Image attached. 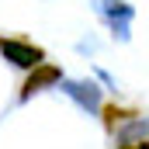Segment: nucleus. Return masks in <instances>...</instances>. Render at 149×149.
Instances as JSON below:
<instances>
[{
  "label": "nucleus",
  "instance_id": "nucleus-1",
  "mask_svg": "<svg viewBox=\"0 0 149 149\" xmlns=\"http://www.w3.org/2000/svg\"><path fill=\"white\" fill-rule=\"evenodd\" d=\"M63 90H66L87 114L101 111V87H94L90 80H63Z\"/></svg>",
  "mask_w": 149,
  "mask_h": 149
},
{
  "label": "nucleus",
  "instance_id": "nucleus-2",
  "mask_svg": "<svg viewBox=\"0 0 149 149\" xmlns=\"http://www.w3.org/2000/svg\"><path fill=\"white\" fill-rule=\"evenodd\" d=\"M97 10L111 21L114 35L125 42V38H128V21H132V7H128L125 0H97Z\"/></svg>",
  "mask_w": 149,
  "mask_h": 149
},
{
  "label": "nucleus",
  "instance_id": "nucleus-3",
  "mask_svg": "<svg viewBox=\"0 0 149 149\" xmlns=\"http://www.w3.org/2000/svg\"><path fill=\"white\" fill-rule=\"evenodd\" d=\"M0 49H3V56H7L10 63H17V66H38V63H42V49H35V45H24V42H3Z\"/></svg>",
  "mask_w": 149,
  "mask_h": 149
},
{
  "label": "nucleus",
  "instance_id": "nucleus-4",
  "mask_svg": "<svg viewBox=\"0 0 149 149\" xmlns=\"http://www.w3.org/2000/svg\"><path fill=\"white\" fill-rule=\"evenodd\" d=\"M59 80H63V73L56 66H38L35 73H31V80H28V87H24V97H31L35 90H45L49 83H59Z\"/></svg>",
  "mask_w": 149,
  "mask_h": 149
},
{
  "label": "nucleus",
  "instance_id": "nucleus-5",
  "mask_svg": "<svg viewBox=\"0 0 149 149\" xmlns=\"http://www.w3.org/2000/svg\"><path fill=\"white\" fill-rule=\"evenodd\" d=\"M146 132H149V121H132V125L121 132V139H125V142H132L135 135H146Z\"/></svg>",
  "mask_w": 149,
  "mask_h": 149
},
{
  "label": "nucleus",
  "instance_id": "nucleus-6",
  "mask_svg": "<svg viewBox=\"0 0 149 149\" xmlns=\"http://www.w3.org/2000/svg\"><path fill=\"white\" fill-rule=\"evenodd\" d=\"M135 149H149V142H142V146H135Z\"/></svg>",
  "mask_w": 149,
  "mask_h": 149
}]
</instances>
